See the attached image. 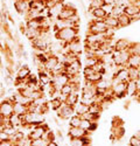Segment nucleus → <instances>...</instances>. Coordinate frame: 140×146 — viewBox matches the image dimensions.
<instances>
[{"label": "nucleus", "mask_w": 140, "mask_h": 146, "mask_svg": "<svg viewBox=\"0 0 140 146\" xmlns=\"http://www.w3.org/2000/svg\"><path fill=\"white\" fill-rule=\"evenodd\" d=\"M90 110V106L84 104V103H82V102H78L76 105H75V115L77 116H84L85 113H88Z\"/></svg>", "instance_id": "nucleus-11"}, {"label": "nucleus", "mask_w": 140, "mask_h": 146, "mask_svg": "<svg viewBox=\"0 0 140 146\" xmlns=\"http://www.w3.org/2000/svg\"><path fill=\"white\" fill-rule=\"evenodd\" d=\"M14 113L13 110V101L11 98L4 100L0 103V117L3 118H9Z\"/></svg>", "instance_id": "nucleus-3"}, {"label": "nucleus", "mask_w": 140, "mask_h": 146, "mask_svg": "<svg viewBox=\"0 0 140 146\" xmlns=\"http://www.w3.org/2000/svg\"><path fill=\"white\" fill-rule=\"evenodd\" d=\"M48 143H49V140L47 139L46 137H43V138H40V139L30 140V145L29 146H47Z\"/></svg>", "instance_id": "nucleus-21"}, {"label": "nucleus", "mask_w": 140, "mask_h": 146, "mask_svg": "<svg viewBox=\"0 0 140 146\" xmlns=\"http://www.w3.org/2000/svg\"><path fill=\"white\" fill-rule=\"evenodd\" d=\"M104 21H105V23L108 25L109 28H118V26H120V25H119V21H118V18L114 17V15H112V14L108 15L106 18L104 19Z\"/></svg>", "instance_id": "nucleus-13"}, {"label": "nucleus", "mask_w": 140, "mask_h": 146, "mask_svg": "<svg viewBox=\"0 0 140 146\" xmlns=\"http://www.w3.org/2000/svg\"><path fill=\"white\" fill-rule=\"evenodd\" d=\"M60 61H61V58L58 57V55H49L44 63V70L47 72H49V74H52L55 70V68L57 67V64L60 63Z\"/></svg>", "instance_id": "nucleus-6"}, {"label": "nucleus", "mask_w": 140, "mask_h": 146, "mask_svg": "<svg viewBox=\"0 0 140 146\" xmlns=\"http://www.w3.org/2000/svg\"><path fill=\"white\" fill-rule=\"evenodd\" d=\"M82 120H83V119H82L81 116L74 115L71 118L69 119V125H70V127H81Z\"/></svg>", "instance_id": "nucleus-18"}, {"label": "nucleus", "mask_w": 140, "mask_h": 146, "mask_svg": "<svg viewBox=\"0 0 140 146\" xmlns=\"http://www.w3.org/2000/svg\"><path fill=\"white\" fill-rule=\"evenodd\" d=\"M47 146H58V145L56 144V141H49Z\"/></svg>", "instance_id": "nucleus-26"}, {"label": "nucleus", "mask_w": 140, "mask_h": 146, "mask_svg": "<svg viewBox=\"0 0 140 146\" xmlns=\"http://www.w3.org/2000/svg\"><path fill=\"white\" fill-rule=\"evenodd\" d=\"M92 15L97 18V19H105L108 15V12L105 11L104 8L99 7V8H93L92 9Z\"/></svg>", "instance_id": "nucleus-17"}, {"label": "nucleus", "mask_w": 140, "mask_h": 146, "mask_svg": "<svg viewBox=\"0 0 140 146\" xmlns=\"http://www.w3.org/2000/svg\"><path fill=\"white\" fill-rule=\"evenodd\" d=\"M114 76L122 82H126V80H128V69H126V68L119 69L118 71L116 72Z\"/></svg>", "instance_id": "nucleus-15"}, {"label": "nucleus", "mask_w": 140, "mask_h": 146, "mask_svg": "<svg viewBox=\"0 0 140 146\" xmlns=\"http://www.w3.org/2000/svg\"><path fill=\"white\" fill-rule=\"evenodd\" d=\"M49 131V127L48 125H46L44 123L41 124V125H38V126H34L30 132L28 133V136L27 138L29 140H34V139H40V138H43L46 135H47V132Z\"/></svg>", "instance_id": "nucleus-2"}, {"label": "nucleus", "mask_w": 140, "mask_h": 146, "mask_svg": "<svg viewBox=\"0 0 140 146\" xmlns=\"http://www.w3.org/2000/svg\"><path fill=\"white\" fill-rule=\"evenodd\" d=\"M134 136H135V137H137V138H138V139L140 140V131H138V132L135 133V135H134Z\"/></svg>", "instance_id": "nucleus-27"}, {"label": "nucleus", "mask_w": 140, "mask_h": 146, "mask_svg": "<svg viewBox=\"0 0 140 146\" xmlns=\"http://www.w3.org/2000/svg\"><path fill=\"white\" fill-rule=\"evenodd\" d=\"M67 49H68V53L78 55V54H81L82 52H83V46L81 44V42H79L78 39H76V40H74L73 42H70V43L68 44Z\"/></svg>", "instance_id": "nucleus-10"}, {"label": "nucleus", "mask_w": 140, "mask_h": 146, "mask_svg": "<svg viewBox=\"0 0 140 146\" xmlns=\"http://www.w3.org/2000/svg\"><path fill=\"white\" fill-rule=\"evenodd\" d=\"M77 34H78V27H67V28L55 31L56 39H57V41H60L62 43L64 49H67V47L70 42L78 39Z\"/></svg>", "instance_id": "nucleus-1"}, {"label": "nucleus", "mask_w": 140, "mask_h": 146, "mask_svg": "<svg viewBox=\"0 0 140 146\" xmlns=\"http://www.w3.org/2000/svg\"><path fill=\"white\" fill-rule=\"evenodd\" d=\"M13 141L11 139H6V140H0V146H13Z\"/></svg>", "instance_id": "nucleus-24"}, {"label": "nucleus", "mask_w": 140, "mask_h": 146, "mask_svg": "<svg viewBox=\"0 0 140 146\" xmlns=\"http://www.w3.org/2000/svg\"><path fill=\"white\" fill-rule=\"evenodd\" d=\"M14 7L17 9V12L19 14L26 17V14L28 13V11L30 8V4L28 0H23V1H14Z\"/></svg>", "instance_id": "nucleus-8"}, {"label": "nucleus", "mask_w": 140, "mask_h": 146, "mask_svg": "<svg viewBox=\"0 0 140 146\" xmlns=\"http://www.w3.org/2000/svg\"><path fill=\"white\" fill-rule=\"evenodd\" d=\"M68 136L70 138H84L89 136V131L82 127H70L68 131Z\"/></svg>", "instance_id": "nucleus-7"}, {"label": "nucleus", "mask_w": 140, "mask_h": 146, "mask_svg": "<svg viewBox=\"0 0 140 146\" xmlns=\"http://www.w3.org/2000/svg\"><path fill=\"white\" fill-rule=\"evenodd\" d=\"M89 29H90L91 34H105L108 32L109 27H108L106 23H105L104 20H97L90 26Z\"/></svg>", "instance_id": "nucleus-5"}, {"label": "nucleus", "mask_w": 140, "mask_h": 146, "mask_svg": "<svg viewBox=\"0 0 140 146\" xmlns=\"http://www.w3.org/2000/svg\"><path fill=\"white\" fill-rule=\"evenodd\" d=\"M49 103H50V108L53 109V110L57 111L58 109L62 106V104H63L64 102L60 98V97H54V98H52V101H50Z\"/></svg>", "instance_id": "nucleus-19"}, {"label": "nucleus", "mask_w": 140, "mask_h": 146, "mask_svg": "<svg viewBox=\"0 0 140 146\" xmlns=\"http://www.w3.org/2000/svg\"><path fill=\"white\" fill-rule=\"evenodd\" d=\"M127 48H128V41L125 39H120L114 43V50L123 52V50H127Z\"/></svg>", "instance_id": "nucleus-14"}, {"label": "nucleus", "mask_w": 140, "mask_h": 146, "mask_svg": "<svg viewBox=\"0 0 140 146\" xmlns=\"http://www.w3.org/2000/svg\"><path fill=\"white\" fill-rule=\"evenodd\" d=\"M75 115V106L63 103L62 106L57 110V117L60 119H70Z\"/></svg>", "instance_id": "nucleus-4"}, {"label": "nucleus", "mask_w": 140, "mask_h": 146, "mask_svg": "<svg viewBox=\"0 0 140 146\" xmlns=\"http://www.w3.org/2000/svg\"><path fill=\"white\" fill-rule=\"evenodd\" d=\"M6 139H11V137L4 130H0V140H6Z\"/></svg>", "instance_id": "nucleus-25"}, {"label": "nucleus", "mask_w": 140, "mask_h": 146, "mask_svg": "<svg viewBox=\"0 0 140 146\" xmlns=\"http://www.w3.org/2000/svg\"><path fill=\"white\" fill-rule=\"evenodd\" d=\"M13 146H21V145H19V144H17V143H14V144H13Z\"/></svg>", "instance_id": "nucleus-28"}, {"label": "nucleus", "mask_w": 140, "mask_h": 146, "mask_svg": "<svg viewBox=\"0 0 140 146\" xmlns=\"http://www.w3.org/2000/svg\"><path fill=\"white\" fill-rule=\"evenodd\" d=\"M13 110H14V113H17L19 116H23L28 112V105L13 102Z\"/></svg>", "instance_id": "nucleus-12"}, {"label": "nucleus", "mask_w": 140, "mask_h": 146, "mask_svg": "<svg viewBox=\"0 0 140 146\" xmlns=\"http://www.w3.org/2000/svg\"><path fill=\"white\" fill-rule=\"evenodd\" d=\"M15 1H23V0H15Z\"/></svg>", "instance_id": "nucleus-29"}, {"label": "nucleus", "mask_w": 140, "mask_h": 146, "mask_svg": "<svg viewBox=\"0 0 140 146\" xmlns=\"http://www.w3.org/2000/svg\"><path fill=\"white\" fill-rule=\"evenodd\" d=\"M130 146H140V140L135 136H133L130 139Z\"/></svg>", "instance_id": "nucleus-23"}, {"label": "nucleus", "mask_w": 140, "mask_h": 146, "mask_svg": "<svg viewBox=\"0 0 140 146\" xmlns=\"http://www.w3.org/2000/svg\"><path fill=\"white\" fill-rule=\"evenodd\" d=\"M118 21H119V25L120 26H123V27H125V26H127L128 23H130L132 20L130 19V15H127V14H125V13H120L118 17Z\"/></svg>", "instance_id": "nucleus-20"}, {"label": "nucleus", "mask_w": 140, "mask_h": 146, "mask_svg": "<svg viewBox=\"0 0 140 146\" xmlns=\"http://www.w3.org/2000/svg\"><path fill=\"white\" fill-rule=\"evenodd\" d=\"M138 12H140V11H139L137 7H134V6H126V7L124 8V13L127 14V15H130V17H131V15L134 17V15L138 13Z\"/></svg>", "instance_id": "nucleus-22"}, {"label": "nucleus", "mask_w": 140, "mask_h": 146, "mask_svg": "<svg viewBox=\"0 0 140 146\" xmlns=\"http://www.w3.org/2000/svg\"><path fill=\"white\" fill-rule=\"evenodd\" d=\"M128 66L131 68H138L140 66V55H135V54H132L128 58Z\"/></svg>", "instance_id": "nucleus-16"}, {"label": "nucleus", "mask_w": 140, "mask_h": 146, "mask_svg": "<svg viewBox=\"0 0 140 146\" xmlns=\"http://www.w3.org/2000/svg\"><path fill=\"white\" fill-rule=\"evenodd\" d=\"M75 15H77V11H76V8H75L74 6L65 5V6H64V8H63V11L61 12V14L58 15V18H57V19L65 20V19H70V18H73V17H75ZM57 19H56V20H57Z\"/></svg>", "instance_id": "nucleus-9"}]
</instances>
